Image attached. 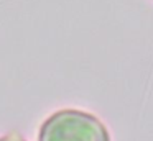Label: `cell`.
Here are the masks:
<instances>
[{"instance_id":"obj_1","label":"cell","mask_w":153,"mask_h":141,"mask_svg":"<svg viewBox=\"0 0 153 141\" xmlns=\"http://www.w3.org/2000/svg\"><path fill=\"white\" fill-rule=\"evenodd\" d=\"M38 141H110V136L97 117L68 108L45 120Z\"/></svg>"},{"instance_id":"obj_2","label":"cell","mask_w":153,"mask_h":141,"mask_svg":"<svg viewBox=\"0 0 153 141\" xmlns=\"http://www.w3.org/2000/svg\"><path fill=\"white\" fill-rule=\"evenodd\" d=\"M0 141H25V140L20 136V134H17V133H10V134L2 136V138H0Z\"/></svg>"}]
</instances>
